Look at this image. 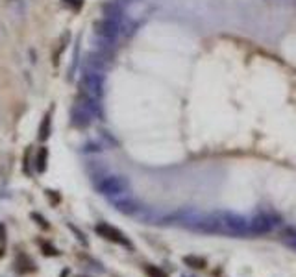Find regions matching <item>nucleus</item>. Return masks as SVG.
Wrapping results in <instances>:
<instances>
[{
  "mask_svg": "<svg viewBox=\"0 0 296 277\" xmlns=\"http://www.w3.org/2000/svg\"><path fill=\"white\" fill-rule=\"evenodd\" d=\"M96 233H98L100 236L108 239V241H111V242H117V244H124V246H130V242L126 241L124 235H122L119 229H115V227H111V225H108V224L96 225Z\"/></svg>",
  "mask_w": 296,
  "mask_h": 277,
  "instance_id": "obj_1",
  "label": "nucleus"
},
{
  "mask_svg": "<svg viewBox=\"0 0 296 277\" xmlns=\"http://www.w3.org/2000/svg\"><path fill=\"white\" fill-rule=\"evenodd\" d=\"M126 187V181L124 179H120V178H108L104 181V183L100 185V190H102V194H119L122 192Z\"/></svg>",
  "mask_w": 296,
  "mask_h": 277,
  "instance_id": "obj_2",
  "label": "nucleus"
},
{
  "mask_svg": "<svg viewBox=\"0 0 296 277\" xmlns=\"http://www.w3.org/2000/svg\"><path fill=\"white\" fill-rule=\"evenodd\" d=\"M185 262L191 264L192 268H206V261L198 259V257H185Z\"/></svg>",
  "mask_w": 296,
  "mask_h": 277,
  "instance_id": "obj_3",
  "label": "nucleus"
}]
</instances>
